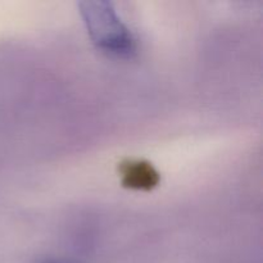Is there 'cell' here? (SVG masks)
<instances>
[{"mask_svg":"<svg viewBox=\"0 0 263 263\" xmlns=\"http://www.w3.org/2000/svg\"><path fill=\"white\" fill-rule=\"evenodd\" d=\"M80 13L90 39L98 49L121 58H130L136 53V40L133 32L110 3H80Z\"/></svg>","mask_w":263,"mask_h":263,"instance_id":"1","label":"cell"},{"mask_svg":"<svg viewBox=\"0 0 263 263\" xmlns=\"http://www.w3.org/2000/svg\"><path fill=\"white\" fill-rule=\"evenodd\" d=\"M118 170L122 185L131 190L151 192L158 186L161 181L158 171L154 168L153 164L146 161L128 159L122 162Z\"/></svg>","mask_w":263,"mask_h":263,"instance_id":"2","label":"cell"}]
</instances>
